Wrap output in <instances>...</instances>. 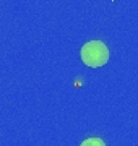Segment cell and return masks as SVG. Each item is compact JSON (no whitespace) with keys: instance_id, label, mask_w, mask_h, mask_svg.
Segmentation results:
<instances>
[{"instance_id":"cell-1","label":"cell","mask_w":138,"mask_h":146,"mask_svg":"<svg viewBox=\"0 0 138 146\" xmlns=\"http://www.w3.org/2000/svg\"><path fill=\"white\" fill-rule=\"evenodd\" d=\"M81 60L86 67H102L109 60V49L102 41H90L81 47Z\"/></svg>"},{"instance_id":"cell-2","label":"cell","mask_w":138,"mask_h":146,"mask_svg":"<svg viewBox=\"0 0 138 146\" xmlns=\"http://www.w3.org/2000/svg\"><path fill=\"white\" fill-rule=\"evenodd\" d=\"M80 146H106V143H104L101 138H88V140H85Z\"/></svg>"}]
</instances>
